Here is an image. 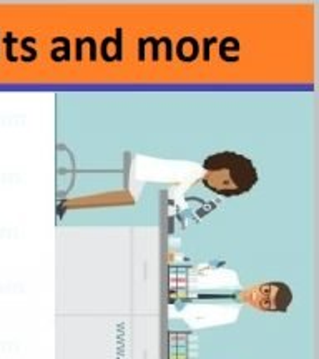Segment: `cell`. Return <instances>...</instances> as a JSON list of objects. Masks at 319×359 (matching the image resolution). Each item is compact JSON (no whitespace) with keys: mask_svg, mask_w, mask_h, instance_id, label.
Listing matches in <instances>:
<instances>
[{"mask_svg":"<svg viewBox=\"0 0 319 359\" xmlns=\"http://www.w3.org/2000/svg\"><path fill=\"white\" fill-rule=\"evenodd\" d=\"M203 185L223 196H238L250 191L258 182L253 161L235 151H219L205 160Z\"/></svg>","mask_w":319,"mask_h":359,"instance_id":"cell-1","label":"cell"}]
</instances>
